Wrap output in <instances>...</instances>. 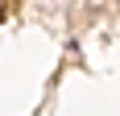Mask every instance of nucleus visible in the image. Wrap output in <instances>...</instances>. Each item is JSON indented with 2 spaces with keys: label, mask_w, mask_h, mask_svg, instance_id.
I'll list each match as a JSON object with an SVG mask.
<instances>
[{
  "label": "nucleus",
  "mask_w": 120,
  "mask_h": 116,
  "mask_svg": "<svg viewBox=\"0 0 120 116\" xmlns=\"http://www.w3.org/2000/svg\"><path fill=\"white\" fill-rule=\"evenodd\" d=\"M4 17H8V0H0V21H4Z\"/></svg>",
  "instance_id": "nucleus-1"
}]
</instances>
